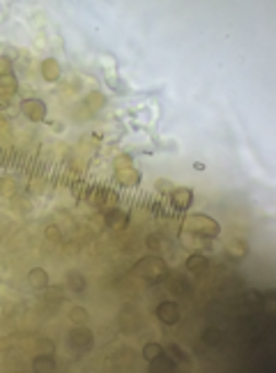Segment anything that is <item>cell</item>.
I'll list each match as a JSON object with an SVG mask.
<instances>
[{
	"instance_id": "cell-27",
	"label": "cell",
	"mask_w": 276,
	"mask_h": 373,
	"mask_svg": "<svg viewBox=\"0 0 276 373\" xmlns=\"http://www.w3.org/2000/svg\"><path fill=\"white\" fill-rule=\"evenodd\" d=\"M166 281H168L170 293H175V295H184V293H189V286L184 283V279H166Z\"/></svg>"
},
{
	"instance_id": "cell-5",
	"label": "cell",
	"mask_w": 276,
	"mask_h": 373,
	"mask_svg": "<svg viewBox=\"0 0 276 373\" xmlns=\"http://www.w3.org/2000/svg\"><path fill=\"white\" fill-rule=\"evenodd\" d=\"M156 318H159L164 325H177L179 318H182V311H179V304L173 302V299H166L156 306Z\"/></svg>"
},
{
	"instance_id": "cell-19",
	"label": "cell",
	"mask_w": 276,
	"mask_h": 373,
	"mask_svg": "<svg viewBox=\"0 0 276 373\" xmlns=\"http://www.w3.org/2000/svg\"><path fill=\"white\" fill-rule=\"evenodd\" d=\"M202 343L210 345V348H216V345H221V341H223V336H221V330H216V327H205L200 334Z\"/></svg>"
},
{
	"instance_id": "cell-16",
	"label": "cell",
	"mask_w": 276,
	"mask_h": 373,
	"mask_svg": "<svg viewBox=\"0 0 276 373\" xmlns=\"http://www.w3.org/2000/svg\"><path fill=\"white\" fill-rule=\"evenodd\" d=\"M175 366H177V362H175L170 355H166V350L156 359H152V362H150V368H152V371H156V373H159V371H175Z\"/></svg>"
},
{
	"instance_id": "cell-28",
	"label": "cell",
	"mask_w": 276,
	"mask_h": 373,
	"mask_svg": "<svg viewBox=\"0 0 276 373\" xmlns=\"http://www.w3.org/2000/svg\"><path fill=\"white\" fill-rule=\"evenodd\" d=\"M145 247L150 249V251L159 253V251H161V235H156V233L147 235V237H145Z\"/></svg>"
},
{
	"instance_id": "cell-23",
	"label": "cell",
	"mask_w": 276,
	"mask_h": 373,
	"mask_svg": "<svg viewBox=\"0 0 276 373\" xmlns=\"http://www.w3.org/2000/svg\"><path fill=\"white\" fill-rule=\"evenodd\" d=\"M87 318H90V313H87L85 306H72V311H69V320L74 325H85Z\"/></svg>"
},
{
	"instance_id": "cell-8",
	"label": "cell",
	"mask_w": 276,
	"mask_h": 373,
	"mask_svg": "<svg viewBox=\"0 0 276 373\" xmlns=\"http://www.w3.org/2000/svg\"><path fill=\"white\" fill-rule=\"evenodd\" d=\"M191 203H193V191L189 187H177L170 191V205H173L175 210L184 212L191 207Z\"/></svg>"
},
{
	"instance_id": "cell-20",
	"label": "cell",
	"mask_w": 276,
	"mask_h": 373,
	"mask_svg": "<svg viewBox=\"0 0 276 373\" xmlns=\"http://www.w3.org/2000/svg\"><path fill=\"white\" fill-rule=\"evenodd\" d=\"M166 355H170V357L175 359V362H182V364H191V357H189V353L182 348V345H177V343H168L166 345Z\"/></svg>"
},
{
	"instance_id": "cell-12",
	"label": "cell",
	"mask_w": 276,
	"mask_h": 373,
	"mask_svg": "<svg viewBox=\"0 0 276 373\" xmlns=\"http://www.w3.org/2000/svg\"><path fill=\"white\" fill-rule=\"evenodd\" d=\"M28 283H30V288H35V290H46L49 288V272H46L44 267H32V270L28 272Z\"/></svg>"
},
{
	"instance_id": "cell-9",
	"label": "cell",
	"mask_w": 276,
	"mask_h": 373,
	"mask_svg": "<svg viewBox=\"0 0 276 373\" xmlns=\"http://www.w3.org/2000/svg\"><path fill=\"white\" fill-rule=\"evenodd\" d=\"M104 216H106V226L113 230H122L129 224V212L120 210V207H110L108 212H104Z\"/></svg>"
},
{
	"instance_id": "cell-18",
	"label": "cell",
	"mask_w": 276,
	"mask_h": 373,
	"mask_svg": "<svg viewBox=\"0 0 276 373\" xmlns=\"http://www.w3.org/2000/svg\"><path fill=\"white\" fill-rule=\"evenodd\" d=\"M18 92V81L16 76H0V95L3 97H9L12 99L14 95Z\"/></svg>"
},
{
	"instance_id": "cell-10",
	"label": "cell",
	"mask_w": 276,
	"mask_h": 373,
	"mask_svg": "<svg viewBox=\"0 0 276 373\" xmlns=\"http://www.w3.org/2000/svg\"><path fill=\"white\" fill-rule=\"evenodd\" d=\"M115 182L122 184V187H129V189H136L141 184V170L131 168H124V170H115Z\"/></svg>"
},
{
	"instance_id": "cell-25",
	"label": "cell",
	"mask_w": 276,
	"mask_h": 373,
	"mask_svg": "<svg viewBox=\"0 0 276 373\" xmlns=\"http://www.w3.org/2000/svg\"><path fill=\"white\" fill-rule=\"evenodd\" d=\"M44 235H46V239L49 242H53V244H62V233H60V228L55 224H49L44 228Z\"/></svg>"
},
{
	"instance_id": "cell-30",
	"label": "cell",
	"mask_w": 276,
	"mask_h": 373,
	"mask_svg": "<svg viewBox=\"0 0 276 373\" xmlns=\"http://www.w3.org/2000/svg\"><path fill=\"white\" fill-rule=\"evenodd\" d=\"M154 189H156L159 193H170V191H173V182H170V180L159 178V180L154 182Z\"/></svg>"
},
{
	"instance_id": "cell-2",
	"label": "cell",
	"mask_w": 276,
	"mask_h": 373,
	"mask_svg": "<svg viewBox=\"0 0 276 373\" xmlns=\"http://www.w3.org/2000/svg\"><path fill=\"white\" fill-rule=\"evenodd\" d=\"M182 226L187 233L196 235V237H202V239H214L221 233V226L216 224V219H212L207 214H189Z\"/></svg>"
},
{
	"instance_id": "cell-7",
	"label": "cell",
	"mask_w": 276,
	"mask_h": 373,
	"mask_svg": "<svg viewBox=\"0 0 276 373\" xmlns=\"http://www.w3.org/2000/svg\"><path fill=\"white\" fill-rule=\"evenodd\" d=\"M118 322H120V327H122V332L133 334V332L141 327V316H138V311L133 306H122V311H120V316H118Z\"/></svg>"
},
{
	"instance_id": "cell-13",
	"label": "cell",
	"mask_w": 276,
	"mask_h": 373,
	"mask_svg": "<svg viewBox=\"0 0 276 373\" xmlns=\"http://www.w3.org/2000/svg\"><path fill=\"white\" fill-rule=\"evenodd\" d=\"M30 366L35 368V371H41V373H46V371H55V366H58V362H55V357L51 353H44V355H37L35 359L30 362Z\"/></svg>"
},
{
	"instance_id": "cell-34",
	"label": "cell",
	"mask_w": 276,
	"mask_h": 373,
	"mask_svg": "<svg viewBox=\"0 0 276 373\" xmlns=\"http://www.w3.org/2000/svg\"><path fill=\"white\" fill-rule=\"evenodd\" d=\"M246 299H248V302H256V299H258V295L253 293V290H248V293H246Z\"/></svg>"
},
{
	"instance_id": "cell-32",
	"label": "cell",
	"mask_w": 276,
	"mask_h": 373,
	"mask_svg": "<svg viewBox=\"0 0 276 373\" xmlns=\"http://www.w3.org/2000/svg\"><path fill=\"white\" fill-rule=\"evenodd\" d=\"M90 226H92V228L97 230V233H101V230L106 228V216H104V214H97L95 219L90 221Z\"/></svg>"
},
{
	"instance_id": "cell-24",
	"label": "cell",
	"mask_w": 276,
	"mask_h": 373,
	"mask_svg": "<svg viewBox=\"0 0 276 373\" xmlns=\"http://www.w3.org/2000/svg\"><path fill=\"white\" fill-rule=\"evenodd\" d=\"M85 106L90 111H99L106 106V95H101V92H92V95H87L85 99Z\"/></svg>"
},
{
	"instance_id": "cell-33",
	"label": "cell",
	"mask_w": 276,
	"mask_h": 373,
	"mask_svg": "<svg viewBox=\"0 0 276 373\" xmlns=\"http://www.w3.org/2000/svg\"><path fill=\"white\" fill-rule=\"evenodd\" d=\"M9 101H12V99H9V97H3V95H0V113L9 108Z\"/></svg>"
},
{
	"instance_id": "cell-31",
	"label": "cell",
	"mask_w": 276,
	"mask_h": 373,
	"mask_svg": "<svg viewBox=\"0 0 276 373\" xmlns=\"http://www.w3.org/2000/svg\"><path fill=\"white\" fill-rule=\"evenodd\" d=\"M46 302H49V304H55V306H58V304L62 302V293H60L58 288H51L49 293H46Z\"/></svg>"
},
{
	"instance_id": "cell-35",
	"label": "cell",
	"mask_w": 276,
	"mask_h": 373,
	"mask_svg": "<svg viewBox=\"0 0 276 373\" xmlns=\"http://www.w3.org/2000/svg\"><path fill=\"white\" fill-rule=\"evenodd\" d=\"M62 127H64L62 122H51V129H58V131H62Z\"/></svg>"
},
{
	"instance_id": "cell-3",
	"label": "cell",
	"mask_w": 276,
	"mask_h": 373,
	"mask_svg": "<svg viewBox=\"0 0 276 373\" xmlns=\"http://www.w3.org/2000/svg\"><path fill=\"white\" fill-rule=\"evenodd\" d=\"M67 341L74 350H90L95 345V334L85 325H74V330H69L67 334Z\"/></svg>"
},
{
	"instance_id": "cell-26",
	"label": "cell",
	"mask_w": 276,
	"mask_h": 373,
	"mask_svg": "<svg viewBox=\"0 0 276 373\" xmlns=\"http://www.w3.org/2000/svg\"><path fill=\"white\" fill-rule=\"evenodd\" d=\"M131 164H133V159H131V155H127V152H122V155H118V157L113 159V168H115V170L131 168Z\"/></svg>"
},
{
	"instance_id": "cell-4",
	"label": "cell",
	"mask_w": 276,
	"mask_h": 373,
	"mask_svg": "<svg viewBox=\"0 0 276 373\" xmlns=\"http://www.w3.org/2000/svg\"><path fill=\"white\" fill-rule=\"evenodd\" d=\"M18 108H21V113L26 115L30 122H44L46 113H49L46 104L41 99H37V97H28V99H23L21 104H18Z\"/></svg>"
},
{
	"instance_id": "cell-21",
	"label": "cell",
	"mask_w": 276,
	"mask_h": 373,
	"mask_svg": "<svg viewBox=\"0 0 276 373\" xmlns=\"http://www.w3.org/2000/svg\"><path fill=\"white\" fill-rule=\"evenodd\" d=\"M16 191H18L16 178H9V175L0 178V196H14Z\"/></svg>"
},
{
	"instance_id": "cell-1",
	"label": "cell",
	"mask_w": 276,
	"mask_h": 373,
	"mask_svg": "<svg viewBox=\"0 0 276 373\" xmlns=\"http://www.w3.org/2000/svg\"><path fill=\"white\" fill-rule=\"evenodd\" d=\"M133 274L143 276L147 283H161V281L168 279V267L161 260L159 256H145L133 265Z\"/></svg>"
},
{
	"instance_id": "cell-29",
	"label": "cell",
	"mask_w": 276,
	"mask_h": 373,
	"mask_svg": "<svg viewBox=\"0 0 276 373\" xmlns=\"http://www.w3.org/2000/svg\"><path fill=\"white\" fill-rule=\"evenodd\" d=\"M0 76H14V64L9 58L0 55Z\"/></svg>"
},
{
	"instance_id": "cell-14",
	"label": "cell",
	"mask_w": 276,
	"mask_h": 373,
	"mask_svg": "<svg viewBox=\"0 0 276 373\" xmlns=\"http://www.w3.org/2000/svg\"><path fill=\"white\" fill-rule=\"evenodd\" d=\"M64 279H67V288L74 290V293H83V290L87 288V279L76 270H69L67 274H64Z\"/></svg>"
},
{
	"instance_id": "cell-11",
	"label": "cell",
	"mask_w": 276,
	"mask_h": 373,
	"mask_svg": "<svg viewBox=\"0 0 276 373\" xmlns=\"http://www.w3.org/2000/svg\"><path fill=\"white\" fill-rule=\"evenodd\" d=\"M39 72H41V76H44V81L55 83V81H60L62 69H60V62L55 58H44L39 64Z\"/></svg>"
},
{
	"instance_id": "cell-22",
	"label": "cell",
	"mask_w": 276,
	"mask_h": 373,
	"mask_svg": "<svg viewBox=\"0 0 276 373\" xmlns=\"http://www.w3.org/2000/svg\"><path fill=\"white\" fill-rule=\"evenodd\" d=\"M161 353H164V345L156 343V341H152V343H145V345H143V359H145L147 364H150L152 359L159 357Z\"/></svg>"
},
{
	"instance_id": "cell-6",
	"label": "cell",
	"mask_w": 276,
	"mask_h": 373,
	"mask_svg": "<svg viewBox=\"0 0 276 373\" xmlns=\"http://www.w3.org/2000/svg\"><path fill=\"white\" fill-rule=\"evenodd\" d=\"M223 256H225V260H230V262L244 260V258L248 256V242H246V239H242V237L230 239V242L225 244Z\"/></svg>"
},
{
	"instance_id": "cell-17",
	"label": "cell",
	"mask_w": 276,
	"mask_h": 373,
	"mask_svg": "<svg viewBox=\"0 0 276 373\" xmlns=\"http://www.w3.org/2000/svg\"><path fill=\"white\" fill-rule=\"evenodd\" d=\"M92 203L97 207H108V205H115L118 203V193L110 191V189H99V191L92 196Z\"/></svg>"
},
{
	"instance_id": "cell-15",
	"label": "cell",
	"mask_w": 276,
	"mask_h": 373,
	"mask_svg": "<svg viewBox=\"0 0 276 373\" xmlns=\"http://www.w3.org/2000/svg\"><path fill=\"white\" fill-rule=\"evenodd\" d=\"M207 265H210V260H207V256H202V253H191V256L187 258V270L191 272V274H202V272L207 270Z\"/></svg>"
}]
</instances>
